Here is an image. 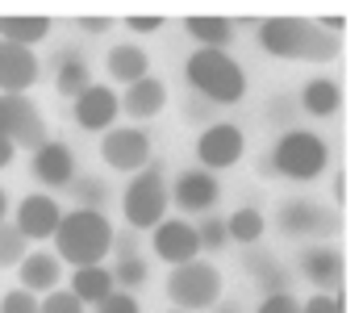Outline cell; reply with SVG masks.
Returning <instances> with one entry per match:
<instances>
[{
  "mask_svg": "<svg viewBox=\"0 0 363 313\" xmlns=\"http://www.w3.org/2000/svg\"><path fill=\"white\" fill-rule=\"evenodd\" d=\"M259 50L276 59H301V63H330L338 59V38L318 30V21L301 17H272L259 21Z\"/></svg>",
  "mask_w": 363,
  "mask_h": 313,
  "instance_id": "cell-1",
  "label": "cell"
},
{
  "mask_svg": "<svg viewBox=\"0 0 363 313\" xmlns=\"http://www.w3.org/2000/svg\"><path fill=\"white\" fill-rule=\"evenodd\" d=\"M55 246H59V259H67L72 268L105 263V255L113 251V226H109V217H105V209L63 213V221L55 230Z\"/></svg>",
  "mask_w": 363,
  "mask_h": 313,
  "instance_id": "cell-2",
  "label": "cell"
},
{
  "mask_svg": "<svg viewBox=\"0 0 363 313\" xmlns=\"http://www.w3.org/2000/svg\"><path fill=\"white\" fill-rule=\"evenodd\" d=\"M184 79L209 104H238L247 97V71L225 50H192L184 63Z\"/></svg>",
  "mask_w": 363,
  "mask_h": 313,
  "instance_id": "cell-3",
  "label": "cell"
},
{
  "mask_svg": "<svg viewBox=\"0 0 363 313\" xmlns=\"http://www.w3.org/2000/svg\"><path fill=\"white\" fill-rule=\"evenodd\" d=\"M272 172H280L284 180H296V184H309L326 172V142L309 130H289L280 134L272 159H267Z\"/></svg>",
  "mask_w": 363,
  "mask_h": 313,
  "instance_id": "cell-4",
  "label": "cell"
},
{
  "mask_svg": "<svg viewBox=\"0 0 363 313\" xmlns=\"http://www.w3.org/2000/svg\"><path fill=\"white\" fill-rule=\"evenodd\" d=\"M167 301L184 313H196V309H213L221 301V272L213 263H180L172 280H167Z\"/></svg>",
  "mask_w": 363,
  "mask_h": 313,
  "instance_id": "cell-5",
  "label": "cell"
},
{
  "mask_svg": "<svg viewBox=\"0 0 363 313\" xmlns=\"http://www.w3.org/2000/svg\"><path fill=\"white\" fill-rule=\"evenodd\" d=\"M121 213H125L130 230H155V226L163 221V213H167V184H163L159 168H143L138 180L125 184V192H121Z\"/></svg>",
  "mask_w": 363,
  "mask_h": 313,
  "instance_id": "cell-6",
  "label": "cell"
},
{
  "mask_svg": "<svg viewBox=\"0 0 363 313\" xmlns=\"http://www.w3.org/2000/svg\"><path fill=\"white\" fill-rule=\"evenodd\" d=\"M0 134L13 138V146L21 150H38L46 146V126L38 117V109L26 97H13V92H0Z\"/></svg>",
  "mask_w": 363,
  "mask_h": 313,
  "instance_id": "cell-7",
  "label": "cell"
},
{
  "mask_svg": "<svg viewBox=\"0 0 363 313\" xmlns=\"http://www.w3.org/2000/svg\"><path fill=\"white\" fill-rule=\"evenodd\" d=\"M247 150V138L238 126L218 121V126H205L201 138H196V159L205 163V172H221V168H234Z\"/></svg>",
  "mask_w": 363,
  "mask_h": 313,
  "instance_id": "cell-8",
  "label": "cell"
},
{
  "mask_svg": "<svg viewBox=\"0 0 363 313\" xmlns=\"http://www.w3.org/2000/svg\"><path fill=\"white\" fill-rule=\"evenodd\" d=\"M101 159L113 172H143L150 163V138L143 130H109L101 142Z\"/></svg>",
  "mask_w": 363,
  "mask_h": 313,
  "instance_id": "cell-9",
  "label": "cell"
},
{
  "mask_svg": "<svg viewBox=\"0 0 363 313\" xmlns=\"http://www.w3.org/2000/svg\"><path fill=\"white\" fill-rule=\"evenodd\" d=\"M221 197V184L213 172H205V168H192V172H180L176 175V188H172V201L184 209V213H209V209L218 205Z\"/></svg>",
  "mask_w": 363,
  "mask_h": 313,
  "instance_id": "cell-10",
  "label": "cell"
},
{
  "mask_svg": "<svg viewBox=\"0 0 363 313\" xmlns=\"http://www.w3.org/2000/svg\"><path fill=\"white\" fill-rule=\"evenodd\" d=\"M155 255L163 259V263H172V268H180V263H192L196 255H201V238H196V226H188V221H159L155 226Z\"/></svg>",
  "mask_w": 363,
  "mask_h": 313,
  "instance_id": "cell-11",
  "label": "cell"
},
{
  "mask_svg": "<svg viewBox=\"0 0 363 313\" xmlns=\"http://www.w3.org/2000/svg\"><path fill=\"white\" fill-rule=\"evenodd\" d=\"M117 109H121V101H117V92H109L105 84H92L88 92H79L75 97V126L79 130H92V134H105L113 121H117Z\"/></svg>",
  "mask_w": 363,
  "mask_h": 313,
  "instance_id": "cell-12",
  "label": "cell"
},
{
  "mask_svg": "<svg viewBox=\"0 0 363 313\" xmlns=\"http://www.w3.org/2000/svg\"><path fill=\"white\" fill-rule=\"evenodd\" d=\"M59 221H63V209L55 197H26L21 205H17V230L26 234V243H42V238H55V230H59Z\"/></svg>",
  "mask_w": 363,
  "mask_h": 313,
  "instance_id": "cell-13",
  "label": "cell"
},
{
  "mask_svg": "<svg viewBox=\"0 0 363 313\" xmlns=\"http://www.w3.org/2000/svg\"><path fill=\"white\" fill-rule=\"evenodd\" d=\"M38 55L26 46H13V42H0V92H13V97H26V88L38 84Z\"/></svg>",
  "mask_w": 363,
  "mask_h": 313,
  "instance_id": "cell-14",
  "label": "cell"
},
{
  "mask_svg": "<svg viewBox=\"0 0 363 313\" xmlns=\"http://www.w3.org/2000/svg\"><path fill=\"white\" fill-rule=\"evenodd\" d=\"M276 226L284 234H330L338 226V213H326L313 201H289V205L276 213Z\"/></svg>",
  "mask_w": 363,
  "mask_h": 313,
  "instance_id": "cell-15",
  "label": "cell"
},
{
  "mask_svg": "<svg viewBox=\"0 0 363 313\" xmlns=\"http://www.w3.org/2000/svg\"><path fill=\"white\" fill-rule=\"evenodd\" d=\"M34 175L42 180V184H50V188H72V180H75L72 146H63V142H46V146H38L34 150Z\"/></svg>",
  "mask_w": 363,
  "mask_h": 313,
  "instance_id": "cell-16",
  "label": "cell"
},
{
  "mask_svg": "<svg viewBox=\"0 0 363 313\" xmlns=\"http://www.w3.org/2000/svg\"><path fill=\"white\" fill-rule=\"evenodd\" d=\"M301 276L309 280V284H318V288H338V280H342V259H338V251H330V246L305 251V255H301Z\"/></svg>",
  "mask_w": 363,
  "mask_h": 313,
  "instance_id": "cell-17",
  "label": "cell"
},
{
  "mask_svg": "<svg viewBox=\"0 0 363 313\" xmlns=\"http://www.w3.org/2000/svg\"><path fill=\"white\" fill-rule=\"evenodd\" d=\"M163 104H167V88H163L159 79H150V75L138 79V84H130L125 97H121V109H125L130 117H159Z\"/></svg>",
  "mask_w": 363,
  "mask_h": 313,
  "instance_id": "cell-18",
  "label": "cell"
},
{
  "mask_svg": "<svg viewBox=\"0 0 363 313\" xmlns=\"http://www.w3.org/2000/svg\"><path fill=\"white\" fill-rule=\"evenodd\" d=\"M17 272H21V288L26 292H55V284H59V259L55 255H26L21 263H17Z\"/></svg>",
  "mask_w": 363,
  "mask_h": 313,
  "instance_id": "cell-19",
  "label": "cell"
},
{
  "mask_svg": "<svg viewBox=\"0 0 363 313\" xmlns=\"http://www.w3.org/2000/svg\"><path fill=\"white\" fill-rule=\"evenodd\" d=\"M113 288V272L105 268V263H92V268H75L72 276V292L84 301V305H101L105 297H109Z\"/></svg>",
  "mask_w": 363,
  "mask_h": 313,
  "instance_id": "cell-20",
  "label": "cell"
},
{
  "mask_svg": "<svg viewBox=\"0 0 363 313\" xmlns=\"http://www.w3.org/2000/svg\"><path fill=\"white\" fill-rule=\"evenodd\" d=\"M105 67H109L113 79H121V84L130 88V84L146 79V71H150V59H146L143 46H113L109 59H105Z\"/></svg>",
  "mask_w": 363,
  "mask_h": 313,
  "instance_id": "cell-21",
  "label": "cell"
},
{
  "mask_svg": "<svg viewBox=\"0 0 363 313\" xmlns=\"http://www.w3.org/2000/svg\"><path fill=\"white\" fill-rule=\"evenodd\" d=\"M296 104H301L305 113H313V117H334L338 104H342V92H338L334 79H309V84L301 88Z\"/></svg>",
  "mask_w": 363,
  "mask_h": 313,
  "instance_id": "cell-22",
  "label": "cell"
},
{
  "mask_svg": "<svg viewBox=\"0 0 363 313\" xmlns=\"http://www.w3.org/2000/svg\"><path fill=\"white\" fill-rule=\"evenodd\" d=\"M55 67H59V75H55L59 97L75 101L79 92H88V88H92V71H88L84 59H75V55H59V59H55Z\"/></svg>",
  "mask_w": 363,
  "mask_h": 313,
  "instance_id": "cell-23",
  "label": "cell"
},
{
  "mask_svg": "<svg viewBox=\"0 0 363 313\" xmlns=\"http://www.w3.org/2000/svg\"><path fill=\"white\" fill-rule=\"evenodd\" d=\"M50 34V21L46 17H0V42H13V46H38L42 38Z\"/></svg>",
  "mask_w": 363,
  "mask_h": 313,
  "instance_id": "cell-24",
  "label": "cell"
},
{
  "mask_svg": "<svg viewBox=\"0 0 363 313\" xmlns=\"http://www.w3.org/2000/svg\"><path fill=\"white\" fill-rule=\"evenodd\" d=\"M184 30H188V38L201 42V50H221L234 38V21H225V17H188Z\"/></svg>",
  "mask_w": 363,
  "mask_h": 313,
  "instance_id": "cell-25",
  "label": "cell"
},
{
  "mask_svg": "<svg viewBox=\"0 0 363 313\" xmlns=\"http://www.w3.org/2000/svg\"><path fill=\"white\" fill-rule=\"evenodd\" d=\"M225 238L238 246H251L263 238V213L259 209H238V213H230L225 217Z\"/></svg>",
  "mask_w": 363,
  "mask_h": 313,
  "instance_id": "cell-26",
  "label": "cell"
},
{
  "mask_svg": "<svg viewBox=\"0 0 363 313\" xmlns=\"http://www.w3.org/2000/svg\"><path fill=\"white\" fill-rule=\"evenodd\" d=\"M251 268H255V284H259L263 297H272V292H289V276H284L280 263H267V259L251 255Z\"/></svg>",
  "mask_w": 363,
  "mask_h": 313,
  "instance_id": "cell-27",
  "label": "cell"
},
{
  "mask_svg": "<svg viewBox=\"0 0 363 313\" xmlns=\"http://www.w3.org/2000/svg\"><path fill=\"white\" fill-rule=\"evenodd\" d=\"M26 259V234L17 226H0V268H17Z\"/></svg>",
  "mask_w": 363,
  "mask_h": 313,
  "instance_id": "cell-28",
  "label": "cell"
},
{
  "mask_svg": "<svg viewBox=\"0 0 363 313\" xmlns=\"http://www.w3.org/2000/svg\"><path fill=\"white\" fill-rule=\"evenodd\" d=\"M109 272H113V284H121L125 292H130V288H143V284H146V263L138 259V255L117 259V268H109Z\"/></svg>",
  "mask_w": 363,
  "mask_h": 313,
  "instance_id": "cell-29",
  "label": "cell"
},
{
  "mask_svg": "<svg viewBox=\"0 0 363 313\" xmlns=\"http://www.w3.org/2000/svg\"><path fill=\"white\" fill-rule=\"evenodd\" d=\"M72 188H75V197H79V209H105L109 205V184L105 180H75Z\"/></svg>",
  "mask_w": 363,
  "mask_h": 313,
  "instance_id": "cell-30",
  "label": "cell"
},
{
  "mask_svg": "<svg viewBox=\"0 0 363 313\" xmlns=\"http://www.w3.org/2000/svg\"><path fill=\"white\" fill-rule=\"evenodd\" d=\"M196 238H201L205 251H225V243H230V238H225V221L213 217V213H205V221L196 226Z\"/></svg>",
  "mask_w": 363,
  "mask_h": 313,
  "instance_id": "cell-31",
  "label": "cell"
},
{
  "mask_svg": "<svg viewBox=\"0 0 363 313\" xmlns=\"http://www.w3.org/2000/svg\"><path fill=\"white\" fill-rule=\"evenodd\" d=\"M38 313H84V301L75 297V292H46V301L38 305Z\"/></svg>",
  "mask_w": 363,
  "mask_h": 313,
  "instance_id": "cell-32",
  "label": "cell"
},
{
  "mask_svg": "<svg viewBox=\"0 0 363 313\" xmlns=\"http://www.w3.org/2000/svg\"><path fill=\"white\" fill-rule=\"evenodd\" d=\"M0 313H38V297L26 292V288H13V292H4Z\"/></svg>",
  "mask_w": 363,
  "mask_h": 313,
  "instance_id": "cell-33",
  "label": "cell"
},
{
  "mask_svg": "<svg viewBox=\"0 0 363 313\" xmlns=\"http://www.w3.org/2000/svg\"><path fill=\"white\" fill-rule=\"evenodd\" d=\"M96 313H143V309H138V301H134L130 292H117V288H113L109 297L96 305Z\"/></svg>",
  "mask_w": 363,
  "mask_h": 313,
  "instance_id": "cell-34",
  "label": "cell"
},
{
  "mask_svg": "<svg viewBox=\"0 0 363 313\" xmlns=\"http://www.w3.org/2000/svg\"><path fill=\"white\" fill-rule=\"evenodd\" d=\"M255 313H301V305L292 301L289 292H272V297H263V305Z\"/></svg>",
  "mask_w": 363,
  "mask_h": 313,
  "instance_id": "cell-35",
  "label": "cell"
},
{
  "mask_svg": "<svg viewBox=\"0 0 363 313\" xmlns=\"http://www.w3.org/2000/svg\"><path fill=\"white\" fill-rule=\"evenodd\" d=\"M301 313H342V301L338 297H326V292H318V297H309Z\"/></svg>",
  "mask_w": 363,
  "mask_h": 313,
  "instance_id": "cell-36",
  "label": "cell"
},
{
  "mask_svg": "<svg viewBox=\"0 0 363 313\" xmlns=\"http://www.w3.org/2000/svg\"><path fill=\"white\" fill-rule=\"evenodd\" d=\"M184 117H188V121H209V117H213V104L209 101H188L184 104Z\"/></svg>",
  "mask_w": 363,
  "mask_h": 313,
  "instance_id": "cell-37",
  "label": "cell"
},
{
  "mask_svg": "<svg viewBox=\"0 0 363 313\" xmlns=\"http://www.w3.org/2000/svg\"><path fill=\"white\" fill-rule=\"evenodd\" d=\"M292 104H296V101H289V97H276V101L267 104V117H272V121H289V117H292Z\"/></svg>",
  "mask_w": 363,
  "mask_h": 313,
  "instance_id": "cell-38",
  "label": "cell"
},
{
  "mask_svg": "<svg viewBox=\"0 0 363 313\" xmlns=\"http://www.w3.org/2000/svg\"><path fill=\"white\" fill-rule=\"evenodd\" d=\"M159 26H163L159 17H130V21H125V30H130V34H155Z\"/></svg>",
  "mask_w": 363,
  "mask_h": 313,
  "instance_id": "cell-39",
  "label": "cell"
},
{
  "mask_svg": "<svg viewBox=\"0 0 363 313\" xmlns=\"http://www.w3.org/2000/svg\"><path fill=\"white\" fill-rule=\"evenodd\" d=\"M79 30H84V34H109L113 21L109 17H79Z\"/></svg>",
  "mask_w": 363,
  "mask_h": 313,
  "instance_id": "cell-40",
  "label": "cell"
},
{
  "mask_svg": "<svg viewBox=\"0 0 363 313\" xmlns=\"http://www.w3.org/2000/svg\"><path fill=\"white\" fill-rule=\"evenodd\" d=\"M13 159H17V146H13V138H4V134H0V168H9Z\"/></svg>",
  "mask_w": 363,
  "mask_h": 313,
  "instance_id": "cell-41",
  "label": "cell"
},
{
  "mask_svg": "<svg viewBox=\"0 0 363 313\" xmlns=\"http://www.w3.org/2000/svg\"><path fill=\"white\" fill-rule=\"evenodd\" d=\"M4 209H9V201H4V192H0V226H4Z\"/></svg>",
  "mask_w": 363,
  "mask_h": 313,
  "instance_id": "cell-42",
  "label": "cell"
},
{
  "mask_svg": "<svg viewBox=\"0 0 363 313\" xmlns=\"http://www.w3.org/2000/svg\"><path fill=\"white\" fill-rule=\"evenodd\" d=\"M218 313H238V305H221V309Z\"/></svg>",
  "mask_w": 363,
  "mask_h": 313,
  "instance_id": "cell-43",
  "label": "cell"
},
{
  "mask_svg": "<svg viewBox=\"0 0 363 313\" xmlns=\"http://www.w3.org/2000/svg\"><path fill=\"white\" fill-rule=\"evenodd\" d=\"M172 313H184V309H172Z\"/></svg>",
  "mask_w": 363,
  "mask_h": 313,
  "instance_id": "cell-44",
  "label": "cell"
}]
</instances>
